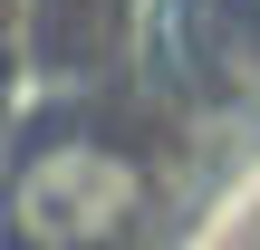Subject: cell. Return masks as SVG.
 <instances>
[{
	"mask_svg": "<svg viewBox=\"0 0 260 250\" xmlns=\"http://www.w3.org/2000/svg\"><path fill=\"white\" fill-rule=\"evenodd\" d=\"M145 212V164L106 135H48L10 183V231L29 250H106Z\"/></svg>",
	"mask_w": 260,
	"mask_h": 250,
	"instance_id": "1",
	"label": "cell"
},
{
	"mask_svg": "<svg viewBox=\"0 0 260 250\" xmlns=\"http://www.w3.org/2000/svg\"><path fill=\"white\" fill-rule=\"evenodd\" d=\"M0 173H10V125H0Z\"/></svg>",
	"mask_w": 260,
	"mask_h": 250,
	"instance_id": "2",
	"label": "cell"
},
{
	"mask_svg": "<svg viewBox=\"0 0 260 250\" xmlns=\"http://www.w3.org/2000/svg\"><path fill=\"white\" fill-rule=\"evenodd\" d=\"M241 10H251V19H260V0H241Z\"/></svg>",
	"mask_w": 260,
	"mask_h": 250,
	"instance_id": "3",
	"label": "cell"
}]
</instances>
